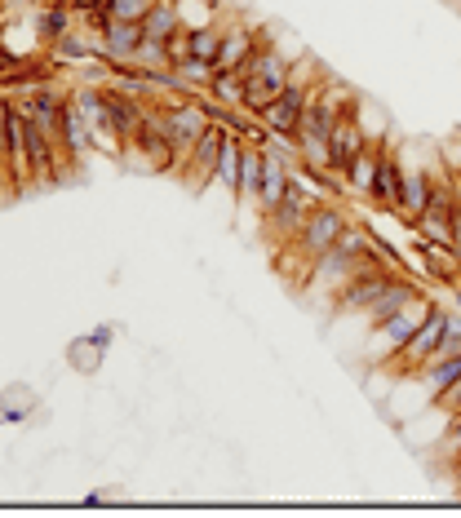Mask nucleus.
Wrapping results in <instances>:
<instances>
[{
	"label": "nucleus",
	"instance_id": "obj_1",
	"mask_svg": "<svg viewBox=\"0 0 461 518\" xmlns=\"http://www.w3.org/2000/svg\"><path fill=\"white\" fill-rule=\"evenodd\" d=\"M430 306H435V302L422 293V297H413L404 310H395L386 324L368 328V359H373V364H391L399 350H404V341L417 333V324L430 315Z\"/></svg>",
	"mask_w": 461,
	"mask_h": 518
},
{
	"label": "nucleus",
	"instance_id": "obj_2",
	"mask_svg": "<svg viewBox=\"0 0 461 518\" xmlns=\"http://www.w3.org/2000/svg\"><path fill=\"white\" fill-rule=\"evenodd\" d=\"M320 204V191H315L311 182L302 178V173L293 169V178H289V191H284V200L275 204L271 213H262V222H266V231H271V240L275 244H289L297 231H302V222L311 217V209Z\"/></svg>",
	"mask_w": 461,
	"mask_h": 518
},
{
	"label": "nucleus",
	"instance_id": "obj_3",
	"mask_svg": "<svg viewBox=\"0 0 461 518\" xmlns=\"http://www.w3.org/2000/svg\"><path fill=\"white\" fill-rule=\"evenodd\" d=\"M453 324H457V315H453V310L430 306V315L422 319V324H417V333L408 337V341H404V350H399V355L391 359V372H395V377H404V372H408V377H413V372L422 368L430 355H435V346L448 337V328H453Z\"/></svg>",
	"mask_w": 461,
	"mask_h": 518
},
{
	"label": "nucleus",
	"instance_id": "obj_4",
	"mask_svg": "<svg viewBox=\"0 0 461 518\" xmlns=\"http://www.w3.org/2000/svg\"><path fill=\"white\" fill-rule=\"evenodd\" d=\"M227 124L222 120H213L209 129L200 133L196 142H191V151L182 155V164H178V173H182V186H187V191H204V186L213 182V173H218V155H222V142H227Z\"/></svg>",
	"mask_w": 461,
	"mask_h": 518
},
{
	"label": "nucleus",
	"instance_id": "obj_5",
	"mask_svg": "<svg viewBox=\"0 0 461 518\" xmlns=\"http://www.w3.org/2000/svg\"><path fill=\"white\" fill-rule=\"evenodd\" d=\"M71 102H76L80 116L89 120V133H94V151L125 155V142H120L116 124H111V111H107V98H102V85H76V89H71Z\"/></svg>",
	"mask_w": 461,
	"mask_h": 518
},
{
	"label": "nucleus",
	"instance_id": "obj_6",
	"mask_svg": "<svg viewBox=\"0 0 461 518\" xmlns=\"http://www.w3.org/2000/svg\"><path fill=\"white\" fill-rule=\"evenodd\" d=\"M311 93H315V85H306V80H289L280 98L266 102L258 120L266 124V129H271V138H293V129H297V120H302V111H306V102H311Z\"/></svg>",
	"mask_w": 461,
	"mask_h": 518
},
{
	"label": "nucleus",
	"instance_id": "obj_7",
	"mask_svg": "<svg viewBox=\"0 0 461 518\" xmlns=\"http://www.w3.org/2000/svg\"><path fill=\"white\" fill-rule=\"evenodd\" d=\"M399 186H404V160L395 155L391 138H377V169H373V186H368V200L386 213H399Z\"/></svg>",
	"mask_w": 461,
	"mask_h": 518
},
{
	"label": "nucleus",
	"instance_id": "obj_8",
	"mask_svg": "<svg viewBox=\"0 0 461 518\" xmlns=\"http://www.w3.org/2000/svg\"><path fill=\"white\" fill-rule=\"evenodd\" d=\"M262 36H266V31L253 27V23H231V27H222V49H218V58H213V71H235L244 58L253 54V49L262 45Z\"/></svg>",
	"mask_w": 461,
	"mask_h": 518
},
{
	"label": "nucleus",
	"instance_id": "obj_9",
	"mask_svg": "<svg viewBox=\"0 0 461 518\" xmlns=\"http://www.w3.org/2000/svg\"><path fill=\"white\" fill-rule=\"evenodd\" d=\"M58 142H63V155H67V164L76 169L80 160H85L89 151H94V133H89V120L80 116V107L67 98V107H63V124H58Z\"/></svg>",
	"mask_w": 461,
	"mask_h": 518
},
{
	"label": "nucleus",
	"instance_id": "obj_10",
	"mask_svg": "<svg viewBox=\"0 0 461 518\" xmlns=\"http://www.w3.org/2000/svg\"><path fill=\"white\" fill-rule=\"evenodd\" d=\"M76 9L71 5H63V0H40L36 5V40L40 45H58V40L63 36H71V31H76Z\"/></svg>",
	"mask_w": 461,
	"mask_h": 518
},
{
	"label": "nucleus",
	"instance_id": "obj_11",
	"mask_svg": "<svg viewBox=\"0 0 461 518\" xmlns=\"http://www.w3.org/2000/svg\"><path fill=\"white\" fill-rule=\"evenodd\" d=\"M244 160H249V142H244L240 133H227V142H222V155H218V173H213V182L227 186L231 200H240V186H244Z\"/></svg>",
	"mask_w": 461,
	"mask_h": 518
},
{
	"label": "nucleus",
	"instance_id": "obj_12",
	"mask_svg": "<svg viewBox=\"0 0 461 518\" xmlns=\"http://www.w3.org/2000/svg\"><path fill=\"white\" fill-rule=\"evenodd\" d=\"M430 182H435V173H430V169H408V164H404V186H399V217H404L408 226L422 217L426 200H430Z\"/></svg>",
	"mask_w": 461,
	"mask_h": 518
},
{
	"label": "nucleus",
	"instance_id": "obj_13",
	"mask_svg": "<svg viewBox=\"0 0 461 518\" xmlns=\"http://www.w3.org/2000/svg\"><path fill=\"white\" fill-rule=\"evenodd\" d=\"M102 49H107V58H133V49L142 45V23H116V18H107V27H102Z\"/></svg>",
	"mask_w": 461,
	"mask_h": 518
},
{
	"label": "nucleus",
	"instance_id": "obj_14",
	"mask_svg": "<svg viewBox=\"0 0 461 518\" xmlns=\"http://www.w3.org/2000/svg\"><path fill=\"white\" fill-rule=\"evenodd\" d=\"M173 31H182L178 0H156V5H151V14L142 18V40H160V45H165Z\"/></svg>",
	"mask_w": 461,
	"mask_h": 518
},
{
	"label": "nucleus",
	"instance_id": "obj_15",
	"mask_svg": "<svg viewBox=\"0 0 461 518\" xmlns=\"http://www.w3.org/2000/svg\"><path fill=\"white\" fill-rule=\"evenodd\" d=\"M40 399L32 395L27 386H9L5 395H0V426H23L27 417H36Z\"/></svg>",
	"mask_w": 461,
	"mask_h": 518
},
{
	"label": "nucleus",
	"instance_id": "obj_16",
	"mask_svg": "<svg viewBox=\"0 0 461 518\" xmlns=\"http://www.w3.org/2000/svg\"><path fill=\"white\" fill-rule=\"evenodd\" d=\"M102 355H107V346L94 337V333H85V337H76L67 346V364L80 372V377H89V372H98L102 368Z\"/></svg>",
	"mask_w": 461,
	"mask_h": 518
},
{
	"label": "nucleus",
	"instance_id": "obj_17",
	"mask_svg": "<svg viewBox=\"0 0 461 518\" xmlns=\"http://www.w3.org/2000/svg\"><path fill=\"white\" fill-rule=\"evenodd\" d=\"M373 169H377V138H373V142H368V147H364L360 155H355V160H351V164H346L342 182H346V186H351V191H355V195H364V200H368V186H373Z\"/></svg>",
	"mask_w": 461,
	"mask_h": 518
},
{
	"label": "nucleus",
	"instance_id": "obj_18",
	"mask_svg": "<svg viewBox=\"0 0 461 518\" xmlns=\"http://www.w3.org/2000/svg\"><path fill=\"white\" fill-rule=\"evenodd\" d=\"M209 98L218 102V107H227V111H235V107L244 111V76L240 71H213Z\"/></svg>",
	"mask_w": 461,
	"mask_h": 518
},
{
	"label": "nucleus",
	"instance_id": "obj_19",
	"mask_svg": "<svg viewBox=\"0 0 461 518\" xmlns=\"http://www.w3.org/2000/svg\"><path fill=\"white\" fill-rule=\"evenodd\" d=\"M218 0H178V18L187 31H200V27H213L218 23Z\"/></svg>",
	"mask_w": 461,
	"mask_h": 518
},
{
	"label": "nucleus",
	"instance_id": "obj_20",
	"mask_svg": "<svg viewBox=\"0 0 461 518\" xmlns=\"http://www.w3.org/2000/svg\"><path fill=\"white\" fill-rule=\"evenodd\" d=\"M156 0H102V14L116 18V23H142L151 14Z\"/></svg>",
	"mask_w": 461,
	"mask_h": 518
},
{
	"label": "nucleus",
	"instance_id": "obj_21",
	"mask_svg": "<svg viewBox=\"0 0 461 518\" xmlns=\"http://www.w3.org/2000/svg\"><path fill=\"white\" fill-rule=\"evenodd\" d=\"M218 49H222V23L191 31V58H196V62H213V58H218Z\"/></svg>",
	"mask_w": 461,
	"mask_h": 518
},
{
	"label": "nucleus",
	"instance_id": "obj_22",
	"mask_svg": "<svg viewBox=\"0 0 461 518\" xmlns=\"http://www.w3.org/2000/svg\"><path fill=\"white\" fill-rule=\"evenodd\" d=\"M9 111H14V98L0 93V155H5V133H9Z\"/></svg>",
	"mask_w": 461,
	"mask_h": 518
},
{
	"label": "nucleus",
	"instance_id": "obj_23",
	"mask_svg": "<svg viewBox=\"0 0 461 518\" xmlns=\"http://www.w3.org/2000/svg\"><path fill=\"white\" fill-rule=\"evenodd\" d=\"M89 333H94V337L102 341V346H111V341L120 337V324H98V328H89Z\"/></svg>",
	"mask_w": 461,
	"mask_h": 518
},
{
	"label": "nucleus",
	"instance_id": "obj_24",
	"mask_svg": "<svg viewBox=\"0 0 461 518\" xmlns=\"http://www.w3.org/2000/svg\"><path fill=\"white\" fill-rule=\"evenodd\" d=\"M63 5H71L76 14H89V9H102V0H63Z\"/></svg>",
	"mask_w": 461,
	"mask_h": 518
},
{
	"label": "nucleus",
	"instance_id": "obj_25",
	"mask_svg": "<svg viewBox=\"0 0 461 518\" xmlns=\"http://www.w3.org/2000/svg\"><path fill=\"white\" fill-rule=\"evenodd\" d=\"M9 9H23V5H40V0H5Z\"/></svg>",
	"mask_w": 461,
	"mask_h": 518
}]
</instances>
